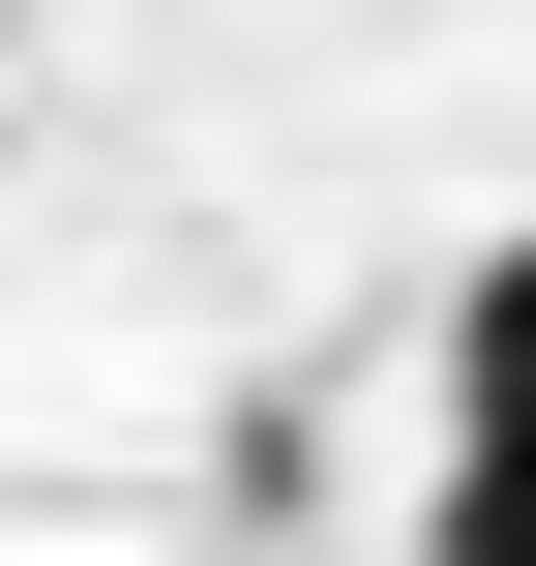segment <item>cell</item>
I'll list each match as a JSON object with an SVG mask.
<instances>
[{
  "label": "cell",
  "instance_id": "1",
  "mask_svg": "<svg viewBox=\"0 0 536 566\" xmlns=\"http://www.w3.org/2000/svg\"><path fill=\"white\" fill-rule=\"evenodd\" d=\"M448 418H477V448H536V239L448 298Z\"/></svg>",
  "mask_w": 536,
  "mask_h": 566
},
{
  "label": "cell",
  "instance_id": "2",
  "mask_svg": "<svg viewBox=\"0 0 536 566\" xmlns=\"http://www.w3.org/2000/svg\"><path fill=\"white\" fill-rule=\"evenodd\" d=\"M418 566H536V448H477V418H448V478H418Z\"/></svg>",
  "mask_w": 536,
  "mask_h": 566
}]
</instances>
